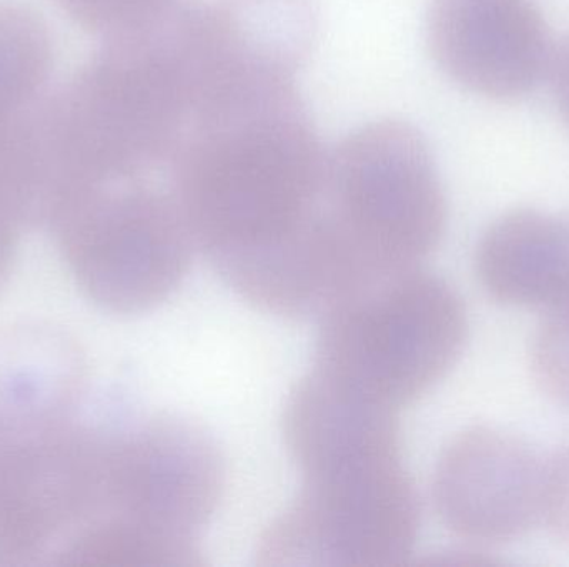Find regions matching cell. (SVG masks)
<instances>
[{
  "label": "cell",
  "instance_id": "5b68a950",
  "mask_svg": "<svg viewBox=\"0 0 569 567\" xmlns=\"http://www.w3.org/2000/svg\"><path fill=\"white\" fill-rule=\"evenodd\" d=\"M50 212L83 288L113 312L160 305L189 272L197 246L172 190L126 180L70 193Z\"/></svg>",
  "mask_w": 569,
  "mask_h": 567
},
{
  "label": "cell",
  "instance_id": "7c38bea8",
  "mask_svg": "<svg viewBox=\"0 0 569 567\" xmlns=\"http://www.w3.org/2000/svg\"><path fill=\"white\" fill-rule=\"evenodd\" d=\"M83 29L107 39L129 32L169 9L177 0H57Z\"/></svg>",
  "mask_w": 569,
  "mask_h": 567
},
{
  "label": "cell",
  "instance_id": "9c48e42d",
  "mask_svg": "<svg viewBox=\"0 0 569 567\" xmlns=\"http://www.w3.org/2000/svg\"><path fill=\"white\" fill-rule=\"evenodd\" d=\"M475 266L498 303L550 312L569 302V226L535 210H515L483 233Z\"/></svg>",
  "mask_w": 569,
  "mask_h": 567
},
{
  "label": "cell",
  "instance_id": "277c9868",
  "mask_svg": "<svg viewBox=\"0 0 569 567\" xmlns=\"http://www.w3.org/2000/svg\"><path fill=\"white\" fill-rule=\"evenodd\" d=\"M327 209L368 285L418 269L440 245L447 200L415 126L380 120L353 130L327 159Z\"/></svg>",
  "mask_w": 569,
  "mask_h": 567
},
{
  "label": "cell",
  "instance_id": "8fae6325",
  "mask_svg": "<svg viewBox=\"0 0 569 567\" xmlns=\"http://www.w3.org/2000/svg\"><path fill=\"white\" fill-rule=\"evenodd\" d=\"M531 363L543 392L569 408V302L548 312L535 336Z\"/></svg>",
  "mask_w": 569,
  "mask_h": 567
},
{
  "label": "cell",
  "instance_id": "3957f363",
  "mask_svg": "<svg viewBox=\"0 0 569 567\" xmlns=\"http://www.w3.org/2000/svg\"><path fill=\"white\" fill-rule=\"evenodd\" d=\"M467 332L458 293L438 276L410 270L321 313L313 373L347 395L398 413L447 375Z\"/></svg>",
  "mask_w": 569,
  "mask_h": 567
},
{
  "label": "cell",
  "instance_id": "30bf717a",
  "mask_svg": "<svg viewBox=\"0 0 569 567\" xmlns=\"http://www.w3.org/2000/svg\"><path fill=\"white\" fill-rule=\"evenodd\" d=\"M52 60L49 30L22 3L0 2V130L39 105Z\"/></svg>",
  "mask_w": 569,
  "mask_h": 567
},
{
  "label": "cell",
  "instance_id": "52a82bcc",
  "mask_svg": "<svg viewBox=\"0 0 569 567\" xmlns=\"http://www.w3.org/2000/svg\"><path fill=\"white\" fill-rule=\"evenodd\" d=\"M428 45L458 85L493 102H517L550 75L555 45L533 0H433Z\"/></svg>",
  "mask_w": 569,
  "mask_h": 567
},
{
  "label": "cell",
  "instance_id": "ba28073f",
  "mask_svg": "<svg viewBox=\"0 0 569 567\" xmlns=\"http://www.w3.org/2000/svg\"><path fill=\"white\" fill-rule=\"evenodd\" d=\"M545 466L513 436L465 429L438 459L433 499L448 529L470 543L505 545L543 516Z\"/></svg>",
  "mask_w": 569,
  "mask_h": 567
},
{
  "label": "cell",
  "instance_id": "5bb4252c",
  "mask_svg": "<svg viewBox=\"0 0 569 567\" xmlns=\"http://www.w3.org/2000/svg\"><path fill=\"white\" fill-rule=\"evenodd\" d=\"M553 87L555 100H557L560 115L569 126V33L555 47L553 60H551L550 75Z\"/></svg>",
  "mask_w": 569,
  "mask_h": 567
},
{
  "label": "cell",
  "instance_id": "7a4b0ae2",
  "mask_svg": "<svg viewBox=\"0 0 569 567\" xmlns=\"http://www.w3.org/2000/svg\"><path fill=\"white\" fill-rule=\"evenodd\" d=\"M303 486L260 536L257 563L272 567L405 565L420 508L401 463L397 422L331 426L290 448Z\"/></svg>",
  "mask_w": 569,
  "mask_h": 567
},
{
  "label": "cell",
  "instance_id": "6da1fadb",
  "mask_svg": "<svg viewBox=\"0 0 569 567\" xmlns=\"http://www.w3.org/2000/svg\"><path fill=\"white\" fill-rule=\"evenodd\" d=\"M327 155L295 77L226 83L170 159L172 195L219 275L277 315L317 313L333 265Z\"/></svg>",
  "mask_w": 569,
  "mask_h": 567
},
{
  "label": "cell",
  "instance_id": "4fadbf2b",
  "mask_svg": "<svg viewBox=\"0 0 569 567\" xmlns=\"http://www.w3.org/2000/svg\"><path fill=\"white\" fill-rule=\"evenodd\" d=\"M543 518L553 535L569 545V446L545 466Z\"/></svg>",
  "mask_w": 569,
  "mask_h": 567
},
{
  "label": "cell",
  "instance_id": "8992f818",
  "mask_svg": "<svg viewBox=\"0 0 569 567\" xmlns=\"http://www.w3.org/2000/svg\"><path fill=\"white\" fill-rule=\"evenodd\" d=\"M226 489L216 442L176 416L152 419L113 446L112 523L197 541Z\"/></svg>",
  "mask_w": 569,
  "mask_h": 567
}]
</instances>
